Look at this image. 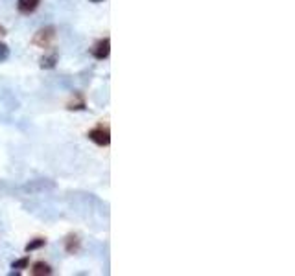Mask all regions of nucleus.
<instances>
[{
	"mask_svg": "<svg viewBox=\"0 0 295 276\" xmlns=\"http://www.w3.org/2000/svg\"><path fill=\"white\" fill-rule=\"evenodd\" d=\"M89 138H91L94 144H98V146H109V144H111V133H109V129L103 127V125H98V127H94L92 131H89Z\"/></svg>",
	"mask_w": 295,
	"mask_h": 276,
	"instance_id": "f03ea898",
	"label": "nucleus"
},
{
	"mask_svg": "<svg viewBox=\"0 0 295 276\" xmlns=\"http://www.w3.org/2000/svg\"><path fill=\"white\" fill-rule=\"evenodd\" d=\"M8 56H10V50H8V46H6L4 42H0V63H4L6 59H8Z\"/></svg>",
	"mask_w": 295,
	"mask_h": 276,
	"instance_id": "1a4fd4ad",
	"label": "nucleus"
},
{
	"mask_svg": "<svg viewBox=\"0 0 295 276\" xmlns=\"http://www.w3.org/2000/svg\"><path fill=\"white\" fill-rule=\"evenodd\" d=\"M28 265V258H24V260H19L13 263V269H24V267Z\"/></svg>",
	"mask_w": 295,
	"mask_h": 276,
	"instance_id": "9b49d317",
	"label": "nucleus"
},
{
	"mask_svg": "<svg viewBox=\"0 0 295 276\" xmlns=\"http://www.w3.org/2000/svg\"><path fill=\"white\" fill-rule=\"evenodd\" d=\"M56 63H57V54L56 52H52L50 56H45L41 59V67L43 68H54L56 67Z\"/></svg>",
	"mask_w": 295,
	"mask_h": 276,
	"instance_id": "423d86ee",
	"label": "nucleus"
},
{
	"mask_svg": "<svg viewBox=\"0 0 295 276\" xmlns=\"http://www.w3.org/2000/svg\"><path fill=\"white\" fill-rule=\"evenodd\" d=\"M54 37H56V28L46 26V28H41V30L35 33V37H33V44L41 46V48H46V46L54 41Z\"/></svg>",
	"mask_w": 295,
	"mask_h": 276,
	"instance_id": "f257e3e1",
	"label": "nucleus"
},
{
	"mask_svg": "<svg viewBox=\"0 0 295 276\" xmlns=\"http://www.w3.org/2000/svg\"><path fill=\"white\" fill-rule=\"evenodd\" d=\"M31 274L35 276H45V274H52V269L48 263H45V261H37L35 265H33V271H31Z\"/></svg>",
	"mask_w": 295,
	"mask_h": 276,
	"instance_id": "39448f33",
	"label": "nucleus"
},
{
	"mask_svg": "<svg viewBox=\"0 0 295 276\" xmlns=\"http://www.w3.org/2000/svg\"><path fill=\"white\" fill-rule=\"evenodd\" d=\"M45 245V240H35V241H31V243H28L26 245V251L30 252V251H35V249H39V247Z\"/></svg>",
	"mask_w": 295,
	"mask_h": 276,
	"instance_id": "6e6552de",
	"label": "nucleus"
},
{
	"mask_svg": "<svg viewBox=\"0 0 295 276\" xmlns=\"http://www.w3.org/2000/svg\"><path fill=\"white\" fill-rule=\"evenodd\" d=\"M92 2H100V0H92Z\"/></svg>",
	"mask_w": 295,
	"mask_h": 276,
	"instance_id": "f8f14e48",
	"label": "nucleus"
},
{
	"mask_svg": "<svg viewBox=\"0 0 295 276\" xmlns=\"http://www.w3.org/2000/svg\"><path fill=\"white\" fill-rule=\"evenodd\" d=\"M41 0H19V11L21 13H33L39 8Z\"/></svg>",
	"mask_w": 295,
	"mask_h": 276,
	"instance_id": "20e7f679",
	"label": "nucleus"
},
{
	"mask_svg": "<svg viewBox=\"0 0 295 276\" xmlns=\"http://www.w3.org/2000/svg\"><path fill=\"white\" fill-rule=\"evenodd\" d=\"M111 54V41L109 39H102L94 48H92V56L96 59H107Z\"/></svg>",
	"mask_w": 295,
	"mask_h": 276,
	"instance_id": "7ed1b4c3",
	"label": "nucleus"
},
{
	"mask_svg": "<svg viewBox=\"0 0 295 276\" xmlns=\"http://www.w3.org/2000/svg\"><path fill=\"white\" fill-rule=\"evenodd\" d=\"M68 109H85V103H83V100L80 98L76 103L72 102V103H68Z\"/></svg>",
	"mask_w": 295,
	"mask_h": 276,
	"instance_id": "9d476101",
	"label": "nucleus"
},
{
	"mask_svg": "<svg viewBox=\"0 0 295 276\" xmlns=\"http://www.w3.org/2000/svg\"><path fill=\"white\" fill-rule=\"evenodd\" d=\"M66 251L68 252H76L78 249H80V240H78L76 236H68L66 238Z\"/></svg>",
	"mask_w": 295,
	"mask_h": 276,
	"instance_id": "0eeeda50",
	"label": "nucleus"
}]
</instances>
